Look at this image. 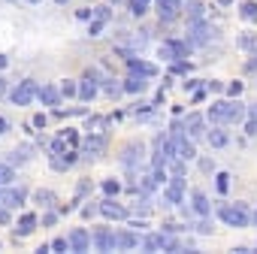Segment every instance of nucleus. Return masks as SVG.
Here are the masks:
<instances>
[{
	"label": "nucleus",
	"instance_id": "11",
	"mask_svg": "<svg viewBox=\"0 0 257 254\" xmlns=\"http://www.w3.org/2000/svg\"><path fill=\"white\" fill-rule=\"evenodd\" d=\"M100 212H103L106 218H112V221H121V218H127V209H124V206H118L115 200H103V203H100Z\"/></svg>",
	"mask_w": 257,
	"mask_h": 254
},
{
	"label": "nucleus",
	"instance_id": "21",
	"mask_svg": "<svg viewBox=\"0 0 257 254\" xmlns=\"http://www.w3.org/2000/svg\"><path fill=\"white\" fill-rule=\"evenodd\" d=\"M79 97H82V100H85V103H91V100H94V97H97V85H94V82H91V76H88V79H85V82H79Z\"/></svg>",
	"mask_w": 257,
	"mask_h": 254
},
{
	"label": "nucleus",
	"instance_id": "10",
	"mask_svg": "<svg viewBox=\"0 0 257 254\" xmlns=\"http://www.w3.org/2000/svg\"><path fill=\"white\" fill-rule=\"evenodd\" d=\"M191 200H194L191 206H194V212H197V215H203V218H209V215H212V203H209V197H206L203 191H191Z\"/></svg>",
	"mask_w": 257,
	"mask_h": 254
},
{
	"label": "nucleus",
	"instance_id": "9",
	"mask_svg": "<svg viewBox=\"0 0 257 254\" xmlns=\"http://www.w3.org/2000/svg\"><path fill=\"white\" fill-rule=\"evenodd\" d=\"M127 67H131L134 76H143V79L158 76V67H155V64H146V61H137V58H127Z\"/></svg>",
	"mask_w": 257,
	"mask_h": 254
},
{
	"label": "nucleus",
	"instance_id": "2",
	"mask_svg": "<svg viewBox=\"0 0 257 254\" xmlns=\"http://www.w3.org/2000/svg\"><path fill=\"white\" fill-rule=\"evenodd\" d=\"M215 34H218V31H215L212 25H206L203 19L188 25V43H191V46H209V43L215 40Z\"/></svg>",
	"mask_w": 257,
	"mask_h": 254
},
{
	"label": "nucleus",
	"instance_id": "3",
	"mask_svg": "<svg viewBox=\"0 0 257 254\" xmlns=\"http://www.w3.org/2000/svg\"><path fill=\"white\" fill-rule=\"evenodd\" d=\"M173 158H176V152H173V140H170V137H158V140H155L152 167H170Z\"/></svg>",
	"mask_w": 257,
	"mask_h": 254
},
{
	"label": "nucleus",
	"instance_id": "12",
	"mask_svg": "<svg viewBox=\"0 0 257 254\" xmlns=\"http://www.w3.org/2000/svg\"><path fill=\"white\" fill-rule=\"evenodd\" d=\"M70 248H73V251H88V248H91V236H88L82 227H76V230L70 233Z\"/></svg>",
	"mask_w": 257,
	"mask_h": 254
},
{
	"label": "nucleus",
	"instance_id": "37",
	"mask_svg": "<svg viewBox=\"0 0 257 254\" xmlns=\"http://www.w3.org/2000/svg\"><path fill=\"white\" fill-rule=\"evenodd\" d=\"M52 251H73V248H70V239H64V236L55 239V242H52Z\"/></svg>",
	"mask_w": 257,
	"mask_h": 254
},
{
	"label": "nucleus",
	"instance_id": "42",
	"mask_svg": "<svg viewBox=\"0 0 257 254\" xmlns=\"http://www.w3.org/2000/svg\"><path fill=\"white\" fill-rule=\"evenodd\" d=\"M100 31H103V22H91V28H88V34H91V37H97Z\"/></svg>",
	"mask_w": 257,
	"mask_h": 254
},
{
	"label": "nucleus",
	"instance_id": "46",
	"mask_svg": "<svg viewBox=\"0 0 257 254\" xmlns=\"http://www.w3.org/2000/svg\"><path fill=\"white\" fill-rule=\"evenodd\" d=\"M10 131V124H7V118H0V134H7Z\"/></svg>",
	"mask_w": 257,
	"mask_h": 254
},
{
	"label": "nucleus",
	"instance_id": "54",
	"mask_svg": "<svg viewBox=\"0 0 257 254\" xmlns=\"http://www.w3.org/2000/svg\"><path fill=\"white\" fill-rule=\"evenodd\" d=\"M254 221H257V212H254Z\"/></svg>",
	"mask_w": 257,
	"mask_h": 254
},
{
	"label": "nucleus",
	"instance_id": "20",
	"mask_svg": "<svg viewBox=\"0 0 257 254\" xmlns=\"http://www.w3.org/2000/svg\"><path fill=\"white\" fill-rule=\"evenodd\" d=\"M140 245V236L137 233H115V248H137Z\"/></svg>",
	"mask_w": 257,
	"mask_h": 254
},
{
	"label": "nucleus",
	"instance_id": "53",
	"mask_svg": "<svg viewBox=\"0 0 257 254\" xmlns=\"http://www.w3.org/2000/svg\"><path fill=\"white\" fill-rule=\"evenodd\" d=\"M112 4H121V0H112Z\"/></svg>",
	"mask_w": 257,
	"mask_h": 254
},
{
	"label": "nucleus",
	"instance_id": "13",
	"mask_svg": "<svg viewBox=\"0 0 257 254\" xmlns=\"http://www.w3.org/2000/svg\"><path fill=\"white\" fill-rule=\"evenodd\" d=\"M94 245H97L100 251H118V248H115V233H112V230H97V233H94Z\"/></svg>",
	"mask_w": 257,
	"mask_h": 254
},
{
	"label": "nucleus",
	"instance_id": "43",
	"mask_svg": "<svg viewBox=\"0 0 257 254\" xmlns=\"http://www.w3.org/2000/svg\"><path fill=\"white\" fill-rule=\"evenodd\" d=\"M245 134H248V137H254V134H257V121H254V118L245 124Z\"/></svg>",
	"mask_w": 257,
	"mask_h": 254
},
{
	"label": "nucleus",
	"instance_id": "47",
	"mask_svg": "<svg viewBox=\"0 0 257 254\" xmlns=\"http://www.w3.org/2000/svg\"><path fill=\"white\" fill-rule=\"evenodd\" d=\"M7 64H10V58H7V55H0V70H4Z\"/></svg>",
	"mask_w": 257,
	"mask_h": 254
},
{
	"label": "nucleus",
	"instance_id": "28",
	"mask_svg": "<svg viewBox=\"0 0 257 254\" xmlns=\"http://www.w3.org/2000/svg\"><path fill=\"white\" fill-rule=\"evenodd\" d=\"M31 158V149L28 146H22V149H13V155H10V164H25Z\"/></svg>",
	"mask_w": 257,
	"mask_h": 254
},
{
	"label": "nucleus",
	"instance_id": "4",
	"mask_svg": "<svg viewBox=\"0 0 257 254\" xmlns=\"http://www.w3.org/2000/svg\"><path fill=\"white\" fill-rule=\"evenodd\" d=\"M34 97H40V85H37L34 79H25V82H19V88L10 94V100H13L16 106H28Z\"/></svg>",
	"mask_w": 257,
	"mask_h": 254
},
{
	"label": "nucleus",
	"instance_id": "19",
	"mask_svg": "<svg viewBox=\"0 0 257 254\" xmlns=\"http://www.w3.org/2000/svg\"><path fill=\"white\" fill-rule=\"evenodd\" d=\"M34 227H37V215H22V221H19V227H16V239L19 236H28V233H34Z\"/></svg>",
	"mask_w": 257,
	"mask_h": 254
},
{
	"label": "nucleus",
	"instance_id": "24",
	"mask_svg": "<svg viewBox=\"0 0 257 254\" xmlns=\"http://www.w3.org/2000/svg\"><path fill=\"white\" fill-rule=\"evenodd\" d=\"M185 13H188V22H200V19L206 16V7H203V4H197V0H191V4L185 7Z\"/></svg>",
	"mask_w": 257,
	"mask_h": 254
},
{
	"label": "nucleus",
	"instance_id": "39",
	"mask_svg": "<svg viewBox=\"0 0 257 254\" xmlns=\"http://www.w3.org/2000/svg\"><path fill=\"white\" fill-rule=\"evenodd\" d=\"M161 58H164V61H176V55H173V46H170V43H164V46H161Z\"/></svg>",
	"mask_w": 257,
	"mask_h": 254
},
{
	"label": "nucleus",
	"instance_id": "26",
	"mask_svg": "<svg viewBox=\"0 0 257 254\" xmlns=\"http://www.w3.org/2000/svg\"><path fill=\"white\" fill-rule=\"evenodd\" d=\"M170 46H173V55H176V61L188 58V52H191V46H188V43H179V40H170Z\"/></svg>",
	"mask_w": 257,
	"mask_h": 254
},
{
	"label": "nucleus",
	"instance_id": "49",
	"mask_svg": "<svg viewBox=\"0 0 257 254\" xmlns=\"http://www.w3.org/2000/svg\"><path fill=\"white\" fill-rule=\"evenodd\" d=\"M218 4H221V7H233V0H218Z\"/></svg>",
	"mask_w": 257,
	"mask_h": 254
},
{
	"label": "nucleus",
	"instance_id": "27",
	"mask_svg": "<svg viewBox=\"0 0 257 254\" xmlns=\"http://www.w3.org/2000/svg\"><path fill=\"white\" fill-rule=\"evenodd\" d=\"M209 146H212V149H224V146H227V134H224V131H212V134H209Z\"/></svg>",
	"mask_w": 257,
	"mask_h": 254
},
{
	"label": "nucleus",
	"instance_id": "35",
	"mask_svg": "<svg viewBox=\"0 0 257 254\" xmlns=\"http://www.w3.org/2000/svg\"><path fill=\"white\" fill-rule=\"evenodd\" d=\"M103 191H106V194L112 197V194H118V191H121V185H118L115 179H106V182H103Z\"/></svg>",
	"mask_w": 257,
	"mask_h": 254
},
{
	"label": "nucleus",
	"instance_id": "31",
	"mask_svg": "<svg viewBox=\"0 0 257 254\" xmlns=\"http://www.w3.org/2000/svg\"><path fill=\"white\" fill-rule=\"evenodd\" d=\"M149 4H152V0H131V13L134 16H146L149 13Z\"/></svg>",
	"mask_w": 257,
	"mask_h": 254
},
{
	"label": "nucleus",
	"instance_id": "16",
	"mask_svg": "<svg viewBox=\"0 0 257 254\" xmlns=\"http://www.w3.org/2000/svg\"><path fill=\"white\" fill-rule=\"evenodd\" d=\"M61 97H64V94H61V88H55V85H43V88H40V100H43L46 106H58Z\"/></svg>",
	"mask_w": 257,
	"mask_h": 254
},
{
	"label": "nucleus",
	"instance_id": "6",
	"mask_svg": "<svg viewBox=\"0 0 257 254\" xmlns=\"http://www.w3.org/2000/svg\"><path fill=\"white\" fill-rule=\"evenodd\" d=\"M170 242H173L170 233H152L143 239V248L146 251H170Z\"/></svg>",
	"mask_w": 257,
	"mask_h": 254
},
{
	"label": "nucleus",
	"instance_id": "5",
	"mask_svg": "<svg viewBox=\"0 0 257 254\" xmlns=\"http://www.w3.org/2000/svg\"><path fill=\"white\" fill-rule=\"evenodd\" d=\"M182 197H185V179H182V176H173L170 185L164 188V200H167L170 206H179Z\"/></svg>",
	"mask_w": 257,
	"mask_h": 254
},
{
	"label": "nucleus",
	"instance_id": "38",
	"mask_svg": "<svg viewBox=\"0 0 257 254\" xmlns=\"http://www.w3.org/2000/svg\"><path fill=\"white\" fill-rule=\"evenodd\" d=\"M121 91H124V85H118V82H106V94H109V97H118Z\"/></svg>",
	"mask_w": 257,
	"mask_h": 254
},
{
	"label": "nucleus",
	"instance_id": "25",
	"mask_svg": "<svg viewBox=\"0 0 257 254\" xmlns=\"http://www.w3.org/2000/svg\"><path fill=\"white\" fill-rule=\"evenodd\" d=\"M109 19H112V10H109V7H94V13H91V22H103V25H106Z\"/></svg>",
	"mask_w": 257,
	"mask_h": 254
},
{
	"label": "nucleus",
	"instance_id": "7",
	"mask_svg": "<svg viewBox=\"0 0 257 254\" xmlns=\"http://www.w3.org/2000/svg\"><path fill=\"white\" fill-rule=\"evenodd\" d=\"M82 152H85V155H91V158L103 155V152H106V137H103V134H88V140H85Z\"/></svg>",
	"mask_w": 257,
	"mask_h": 254
},
{
	"label": "nucleus",
	"instance_id": "14",
	"mask_svg": "<svg viewBox=\"0 0 257 254\" xmlns=\"http://www.w3.org/2000/svg\"><path fill=\"white\" fill-rule=\"evenodd\" d=\"M4 203L7 209H19L22 203H25V188H10V191H4Z\"/></svg>",
	"mask_w": 257,
	"mask_h": 254
},
{
	"label": "nucleus",
	"instance_id": "1",
	"mask_svg": "<svg viewBox=\"0 0 257 254\" xmlns=\"http://www.w3.org/2000/svg\"><path fill=\"white\" fill-rule=\"evenodd\" d=\"M218 218H221L227 227H245V224H248V209H245V203H236V206L221 203V206H218Z\"/></svg>",
	"mask_w": 257,
	"mask_h": 254
},
{
	"label": "nucleus",
	"instance_id": "52",
	"mask_svg": "<svg viewBox=\"0 0 257 254\" xmlns=\"http://www.w3.org/2000/svg\"><path fill=\"white\" fill-rule=\"evenodd\" d=\"M0 200H4V191H0Z\"/></svg>",
	"mask_w": 257,
	"mask_h": 254
},
{
	"label": "nucleus",
	"instance_id": "23",
	"mask_svg": "<svg viewBox=\"0 0 257 254\" xmlns=\"http://www.w3.org/2000/svg\"><path fill=\"white\" fill-rule=\"evenodd\" d=\"M143 88H146V79H143V76H134V73H131V79H124V91H127V94H140Z\"/></svg>",
	"mask_w": 257,
	"mask_h": 254
},
{
	"label": "nucleus",
	"instance_id": "50",
	"mask_svg": "<svg viewBox=\"0 0 257 254\" xmlns=\"http://www.w3.org/2000/svg\"><path fill=\"white\" fill-rule=\"evenodd\" d=\"M55 4H61V7H64V4H67V0H55Z\"/></svg>",
	"mask_w": 257,
	"mask_h": 254
},
{
	"label": "nucleus",
	"instance_id": "18",
	"mask_svg": "<svg viewBox=\"0 0 257 254\" xmlns=\"http://www.w3.org/2000/svg\"><path fill=\"white\" fill-rule=\"evenodd\" d=\"M242 118H245V106H242L239 100L227 103V124H239Z\"/></svg>",
	"mask_w": 257,
	"mask_h": 254
},
{
	"label": "nucleus",
	"instance_id": "32",
	"mask_svg": "<svg viewBox=\"0 0 257 254\" xmlns=\"http://www.w3.org/2000/svg\"><path fill=\"white\" fill-rule=\"evenodd\" d=\"M103 127H106L103 118H91V121H88V134H103Z\"/></svg>",
	"mask_w": 257,
	"mask_h": 254
},
{
	"label": "nucleus",
	"instance_id": "15",
	"mask_svg": "<svg viewBox=\"0 0 257 254\" xmlns=\"http://www.w3.org/2000/svg\"><path fill=\"white\" fill-rule=\"evenodd\" d=\"M203 124H206V121H203V115H200V112H191V115L185 118V131L197 140V137H203Z\"/></svg>",
	"mask_w": 257,
	"mask_h": 254
},
{
	"label": "nucleus",
	"instance_id": "8",
	"mask_svg": "<svg viewBox=\"0 0 257 254\" xmlns=\"http://www.w3.org/2000/svg\"><path fill=\"white\" fill-rule=\"evenodd\" d=\"M179 10H182L179 0H158V16H161V22H173L179 16Z\"/></svg>",
	"mask_w": 257,
	"mask_h": 254
},
{
	"label": "nucleus",
	"instance_id": "45",
	"mask_svg": "<svg viewBox=\"0 0 257 254\" xmlns=\"http://www.w3.org/2000/svg\"><path fill=\"white\" fill-rule=\"evenodd\" d=\"M248 115H251V118L257 121V103H251V106H248Z\"/></svg>",
	"mask_w": 257,
	"mask_h": 254
},
{
	"label": "nucleus",
	"instance_id": "41",
	"mask_svg": "<svg viewBox=\"0 0 257 254\" xmlns=\"http://www.w3.org/2000/svg\"><path fill=\"white\" fill-rule=\"evenodd\" d=\"M227 94H230V97H239V94H242V82H233V85H227Z\"/></svg>",
	"mask_w": 257,
	"mask_h": 254
},
{
	"label": "nucleus",
	"instance_id": "33",
	"mask_svg": "<svg viewBox=\"0 0 257 254\" xmlns=\"http://www.w3.org/2000/svg\"><path fill=\"white\" fill-rule=\"evenodd\" d=\"M254 46H257L254 34H242V37H239V49H254Z\"/></svg>",
	"mask_w": 257,
	"mask_h": 254
},
{
	"label": "nucleus",
	"instance_id": "22",
	"mask_svg": "<svg viewBox=\"0 0 257 254\" xmlns=\"http://www.w3.org/2000/svg\"><path fill=\"white\" fill-rule=\"evenodd\" d=\"M209 121H215V124H227V103H212V109H209Z\"/></svg>",
	"mask_w": 257,
	"mask_h": 254
},
{
	"label": "nucleus",
	"instance_id": "17",
	"mask_svg": "<svg viewBox=\"0 0 257 254\" xmlns=\"http://www.w3.org/2000/svg\"><path fill=\"white\" fill-rule=\"evenodd\" d=\"M140 158H143V146H140V143H131V146L124 149V158H121V161H124V167H134Z\"/></svg>",
	"mask_w": 257,
	"mask_h": 254
},
{
	"label": "nucleus",
	"instance_id": "48",
	"mask_svg": "<svg viewBox=\"0 0 257 254\" xmlns=\"http://www.w3.org/2000/svg\"><path fill=\"white\" fill-rule=\"evenodd\" d=\"M0 94H7V82H4V76H0Z\"/></svg>",
	"mask_w": 257,
	"mask_h": 254
},
{
	"label": "nucleus",
	"instance_id": "44",
	"mask_svg": "<svg viewBox=\"0 0 257 254\" xmlns=\"http://www.w3.org/2000/svg\"><path fill=\"white\" fill-rule=\"evenodd\" d=\"M0 224H10V212L7 209H0Z\"/></svg>",
	"mask_w": 257,
	"mask_h": 254
},
{
	"label": "nucleus",
	"instance_id": "29",
	"mask_svg": "<svg viewBox=\"0 0 257 254\" xmlns=\"http://www.w3.org/2000/svg\"><path fill=\"white\" fill-rule=\"evenodd\" d=\"M16 173H13V164H0V185H13Z\"/></svg>",
	"mask_w": 257,
	"mask_h": 254
},
{
	"label": "nucleus",
	"instance_id": "34",
	"mask_svg": "<svg viewBox=\"0 0 257 254\" xmlns=\"http://www.w3.org/2000/svg\"><path fill=\"white\" fill-rule=\"evenodd\" d=\"M61 94H64V97H73V94H79V85H76V82H64V85H61Z\"/></svg>",
	"mask_w": 257,
	"mask_h": 254
},
{
	"label": "nucleus",
	"instance_id": "40",
	"mask_svg": "<svg viewBox=\"0 0 257 254\" xmlns=\"http://www.w3.org/2000/svg\"><path fill=\"white\" fill-rule=\"evenodd\" d=\"M227 188H230V176H227V173H218V191L224 194Z\"/></svg>",
	"mask_w": 257,
	"mask_h": 254
},
{
	"label": "nucleus",
	"instance_id": "30",
	"mask_svg": "<svg viewBox=\"0 0 257 254\" xmlns=\"http://www.w3.org/2000/svg\"><path fill=\"white\" fill-rule=\"evenodd\" d=\"M242 19H248V22H257V4H254V0L242 4Z\"/></svg>",
	"mask_w": 257,
	"mask_h": 254
},
{
	"label": "nucleus",
	"instance_id": "36",
	"mask_svg": "<svg viewBox=\"0 0 257 254\" xmlns=\"http://www.w3.org/2000/svg\"><path fill=\"white\" fill-rule=\"evenodd\" d=\"M52 200H55V194H52V191H37V203L52 206Z\"/></svg>",
	"mask_w": 257,
	"mask_h": 254
},
{
	"label": "nucleus",
	"instance_id": "51",
	"mask_svg": "<svg viewBox=\"0 0 257 254\" xmlns=\"http://www.w3.org/2000/svg\"><path fill=\"white\" fill-rule=\"evenodd\" d=\"M28 4H40V0H28Z\"/></svg>",
	"mask_w": 257,
	"mask_h": 254
}]
</instances>
